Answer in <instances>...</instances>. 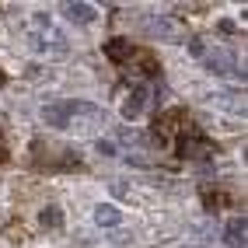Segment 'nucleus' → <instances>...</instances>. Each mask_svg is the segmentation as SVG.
I'll return each mask as SVG.
<instances>
[{
    "instance_id": "obj_16",
    "label": "nucleus",
    "mask_w": 248,
    "mask_h": 248,
    "mask_svg": "<svg viewBox=\"0 0 248 248\" xmlns=\"http://www.w3.org/2000/svg\"><path fill=\"white\" fill-rule=\"evenodd\" d=\"M94 147H98V154H105V157H119V151H115L112 140H98Z\"/></svg>"
},
{
    "instance_id": "obj_2",
    "label": "nucleus",
    "mask_w": 248,
    "mask_h": 248,
    "mask_svg": "<svg viewBox=\"0 0 248 248\" xmlns=\"http://www.w3.org/2000/svg\"><path fill=\"white\" fill-rule=\"evenodd\" d=\"M98 108L88 102H56V105H46L42 108V123L53 126V129H67L74 115H94Z\"/></svg>"
},
{
    "instance_id": "obj_5",
    "label": "nucleus",
    "mask_w": 248,
    "mask_h": 248,
    "mask_svg": "<svg viewBox=\"0 0 248 248\" xmlns=\"http://www.w3.org/2000/svg\"><path fill=\"white\" fill-rule=\"evenodd\" d=\"M143 31H147V35H154V39H161V42H182V39H186V28H182L175 18H164V14L147 18Z\"/></svg>"
},
{
    "instance_id": "obj_18",
    "label": "nucleus",
    "mask_w": 248,
    "mask_h": 248,
    "mask_svg": "<svg viewBox=\"0 0 248 248\" xmlns=\"http://www.w3.org/2000/svg\"><path fill=\"white\" fill-rule=\"evenodd\" d=\"M4 157H7V151H4V147H0V161H4Z\"/></svg>"
},
{
    "instance_id": "obj_4",
    "label": "nucleus",
    "mask_w": 248,
    "mask_h": 248,
    "mask_svg": "<svg viewBox=\"0 0 248 248\" xmlns=\"http://www.w3.org/2000/svg\"><path fill=\"white\" fill-rule=\"evenodd\" d=\"M182 119H186V108H171V112H161L157 119H154V147H157V151H164V147H171V140H175V133H178Z\"/></svg>"
},
{
    "instance_id": "obj_17",
    "label": "nucleus",
    "mask_w": 248,
    "mask_h": 248,
    "mask_svg": "<svg viewBox=\"0 0 248 248\" xmlns=\"http://www.w3.org/2000/svg\"><path fill=\"white\" fill-rule=\"evenodd\" d=\"M35 25H49V14L46 11H35Z\"/></svg>"
},
{
    "instance_id": "obj_14",
    "label": "nucleus",
    "mask_w": 248,
    "mask_h": 248,
    "mask_svg": "<svg viewBox=\"0 0 248 248\" xmlns=\"http://www.w3.org/2000/svg\"><path fill=\"white\" fill-rule=\"evenodd\" d=\"M186 42H189V53H192L196 60H203V53H206V42H203L200 35H189Z\"/></svg>"
},
{
    "instance_id": "obj_19",
    "label": "nucleus",
    "mask_w": 248,
    "mask_h": 248,
    "mask_svg": "<svg viewBox=\"0 0 248 248\" xmlns=\"http://www.w3.org/2000/svg\"><path fill=\"white\" fill-rule=\"evenodd\" d=\"M0 84H4V74H0Z\"/></svg>"
},
{
    "instance_id": "obj_7",
    "label": "nucleus",
    "mask_w": 248,
    "mask_h": 248,
    "mask_svg": "<svg viewBox=\"0 0 248 248\" xmlns=\"http://www.w3.org/2000/svg\"><path fill=\"white\" fill-rule=\"evenodd\" d=\"M147 98H151V91H147L143 84H133V88H129V98L123 102V119H137V115L147 108Z\"/></svg>"
},
{
    "instance_id": "obj_13",
    "label": "nucleus",
    "mask_w": 248,
    "mask_h": 248,
    "mask_svg": "<svg viewBox=\"0 0 248 248\" xmlns=\"http://www.w3.org/2000/svg\"><path fill=\"white\" fill-rule=\"evenodd\" d=\"M203 203H206V210H210V213H217L220 206H231L234 200H231V196H224V192H213V189H203Z\"/></svg>"
},
{
    "instance_id": "obj_6",
    "label": "nucleus",
    "mask_w": 248,
    "mask_h": 248,
    "mask_svg": "<svg viewBox=\"0 0 248 248\" xmlns=\"http://www.w3.org/2000/svg\"><path fill=\"white\" fill-rule=\"evenodd\" d=\"M126 63H129V74H133V77H157L161 74V67H157V60H154L151 49H133Z\"/></svg>"
},
{
    "instance_id": "obj_15",
    "label": "nucleus",
    "mask_w": 248,
    "mask_h": 248,
    "mask_svg": "<svg viewBox=\"0 0 248 248\" xmlns=\"http://www.w3.org/2000/svg\"><path fill=\"white\" fill-rule=\"evenodd\" d=\"M119 140L123 143H137V147H143L147 140H143V133H133V129H119Z\"/></svg>"
},
{
    "instance_id": "obj_11",
    "label": "nucleus",
    "mask_w": 248,
    "mask_h": 248,
    "mask_svg": "<svg viewBox=\"0 0 248 248\" xmlns=\"http://www.w3.org/2000/svg\"><path fill=\"white\" fill-rule=\"evenodd\" d=\"M94 224H98V227H119V224H123V213L115 210L112 203H98V206H94Z\"/></svg>"
},
{
    "instance_id": "obj_10",
    "label": "nucleus",
    "mask_w": 248,
    "mask_h": 248,
    "mask_svg": "<svg viewBox=\"0 0 248 248\" xmlns=\"http://www.w3.org/2000/svg\"><path fill=\"white\" fill-rule=\"evenodd\" d=\"M102 53H105L112 63H126V60H129V53H133V46H129V39H126V35H119V39H108V42L102 46Z\"/></svg>"
},
{
    "instance_id": "obj_3",
    "label": "nucleus",
    "mask_w": 248,
    "mask_h": 248,
    "mask_svg": "<svg viewBox=\"0 0 248 248\" xmlns=\"http://www.w3.org/2000/svg\"><path fill=\"white\" fill-rule=\"evenodd\" d=\"M200 63H203L210 74H220V77H241V80H245V67H238V60H234V53H231V49H210V46H206V53H203Z\"/></svg>"
},
{
    "instance_id": "obj_12",
    "label": "nucleus",
    "mask_w": 248,
    "mask_h": 248,
    "mask_svg": "<svg viewBox=\"0 0 248 248\" xmlns=\"http://www.w3.org/2000/svg\"><path fill=\"white\" fill-rule=\"evenodd\" d=\"M39 224H42L46 231H60V227H63V210H60L56 203H49V206L39 213Z\"/></svg>"
},
{
    "instance_id": "obj_8",
    "label": "nucleus",
    "mask_w": 248,
    "mask_h": 248,
    "mask_svg": "<svg viewBox=\"0 0 248 248\" xmlns=\"http://www.w3.org/2000/svg\"><path fill=\"white\" fill-rule=\"evenodd\" d=\"M63 18L74 21V25H91L98 18L94 4H84V0H74V4H63Z\"/></svg>"
},
{
    "instance_id": "obj_1",
    "label": "nucleus",
    "mask_w": 248,
    "mask_h": 248,
    "mask_svg": "<svg viewBox=\"0 0 248 248\" xmlns=\"http://www.w3.org/2000/svg\"><path fill=\"white\" fill-rule=\"evenodd\" d=\"M175 137H178V154L189 157V161H206V157L213 154V143L206 140V133L189 119V115L182 119V126H178Z\"/></svg>"
},
{
    "instance_id": "obj_9",
    "label": "nucleus",
    "mask_w": 248,
    "mask_h": 248,
    "mask_svg": "<svg viewBox=\"0 0 248 248\" xmlns=\"http://www.w3.org/2000/svg\"><path fill=\"white\" fill-rule=\"evenodd\" d=\"M245 227H248V224H245V213H241V217H234V220L224 227V241H227V248H245V245H248Z\"/></svg>"
}]
</instances>
